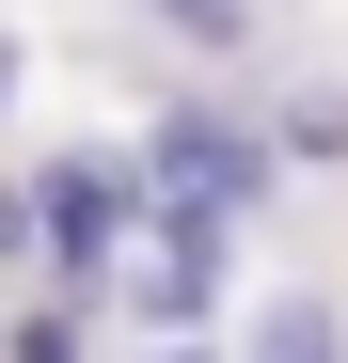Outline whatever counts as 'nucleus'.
<instances>
[{
  "instance_id": "nucleus-1",
  "label": "nucleus",
  "mask_w": 348,
  "mask_h": 363,
  "mask_svg": "<svg viewBox=\"0 0 348 363\" xmlns=\"http://www.w3.org/2000/svg\"><path fill=\"white\" fill-rule=\"evenodd\" d=\"M269 127H222V111H158V143H143V206L158 221H254L269 206Z\"/></svg>"
},
{
  "instance_id": "nucleus-2",
  "label": "nucleus",
  "mask_w": 348,
  "mask_h": 363,
  "mask_svg": "<svg viewBox=\"0 0 348 363\" xmlns=\"http://www.w3.org/2000/svg\"><path fill=\"white\" fill-rule=\"evenodd\" d=\"M127 221H143V174L64 158V174L32 190V253H48V284H64V300H95V284H111V253H127Z\"/></svg>"
},
{
  "instance_id": "nucleus-3",
  "label": "nucleus",
  "mask_w": 348,
  "mask_h": 363,
  "mask_svg": "<svg viewBox=\"0 0 348 363\" xmlns=\"http://www.w3.org/2000/svg\"><path fill=\"white\" fill-rule=\"evenodd\" d=\"M143 221H158V206H143ZM222 253H238V221H158L143 253H111L95 300H127L143 332H206V316H222Z\"/></svg>"
},
{
  "instance_id": "nucleus-4",
  "label": "nucleus",
  "mask_w": 348,
  "mask_h": 363,
  "mask_svg": "<svg viewBox=\"0 0 348 363\" xmlns=\"http://www.w3.org/2000/svg\"><path fill=\"white\" fill-rule=\"evenodd\" d=\"M143 16H158L174 48H222V64H238V48H254V0H143Z\"/></svg>"
},
{
  "instance_id": "nucleus-5",
  "label": "nucleus",
  "mask_w": 348,
  "mask_h": 363,
  "mask_svg": "<svg viewBox=\"0 0 348 363\" xmlns=\"http://www.w3.org/2000/svg\"><path fill=\"white\" fill-rule=\"evenodd\" d=\"M254 363H348V347H332L317 300H269V316H254Z\"/></svg>"
},
{
  "instance_id": "nucleus-6",
  "label": "nucleus",
  "mask_w": 348,
  "mask_h": 363,
  "mask_svg": "<svg viewBox=\"0 0 348 363\" xmlns=\"http://www.w3.org/2000/svg\"><path fill=\"white\" fill-rule=\"evenodd\" d=\"M269 158H348V95H301V111L269 127Z\"/></svg>"
},
{
  "instance_id": "nucleus-7",
  "label": "nucleus",
  "mask_w": 348,
  "mask_h": 363,
  "mask_svg": "<svg viewBox=\"0 0 348 363\" xmlns=\"http://www.w3.org/2000/svg\"><path fill=\"white\" fill-rule=\"evenodd\" d=\"M16 363H80V332H64V316H32V332H16Z\"/></svg>"
},
{
  "instance_id": "nucleus-8",
  "label": "nucleus",
  "mask_w": 348,
  "mask_h": 363,
  "mask_svg": "<svg viewBox=\"0 0 348 363\" xmlns=\"http://www.w3.org/2000/svg\"><path fill=\"white\" fill-rule=\"evenodd\" d=\"M0 111H16V32H0Z\"/></svg>"
}]
</instances>
